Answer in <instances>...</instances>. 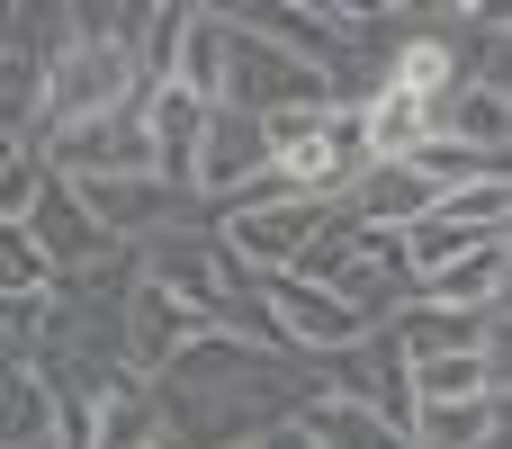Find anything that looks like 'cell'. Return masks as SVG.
I'll return each mask as SVG.
<instances>
[{"mask_svg": "<svg viewBox=\"0 0 512 449\" xmlns=\"http://www.w3.org/2000/svg\"><path fill=\"white\" fill-rule=\"evenodd\" d=\"M315 396V369L288 360V351H261V342H234V333H198L162 378H153V405H162V432L171 449H243L279 423H297V405Z\"/></svg>", "mask_w": 512, "mask_h": 449, "instance_id": "cell-1", "label": "cell"}, {"mask_svg": "<svg viewBox=\"0 0 512 449\" xmlns=\"http://www.w3.org/2000/svg\"><path fill=\"white\" fill-rule=\"evenodd\" d=\"M486 243H512V180H468V189L432 198V216H414L396 234L405 279H432V270H450V261H468Z\"/></svg>", "mask_w": 512, "mask_h": 449, "instance_id": "cell-2", "label": "cell"}, {"mask_svg": "<svg viewBox=\"0 0 512 449\" xmlns=\"http://www.w3.org/2000/svg\"><path fill=\"white\" fill-rule=\"evenodd\" d=\"M324 225H333V207H315V198H243V207H216V216H207V234L225 243V261H234L243 279L297 270Z\"/></svg>", "mask_w": 512, "mask_h": 449, "instance_id": "cell-3", "label": "cell"}, {"mask_svg": "<svg viewBox=\"0 0 512 449\" xmlns=\"http://www.w3.org/2000/svg\"><path fill=\"white\" fill-rule=\"evenodd\" d=\"M216 108H234V117H279V108H333V90H324L306 63H288L279 45H261L252 27L225 18V81H216Z\"/></svg>", "mask_w": 512, "mask_h": 449, "instance_id": "cell-4", "label": "cell"}, {"mask_svg": "<svg viewBox=\"0 0 512 449\" xmlns=\"http://www.w3.org/2000/svg\"><path fill=\"white\" fill-rule=\"evenodd\" d=\"M36 162L54 180H153V144H144V117L135 108H108V117H81V126L45 135Z\"/></svg>", "mask_w": 512, "mask_h": 449, "instance_id": "cell-5", "label": "cell"}, {"mask_svg": "<svg viewBox=\"0 0 512 449\" xmlns=\"http://www.w3.org/2000/svg\"><path fill=\"white\" fill-rule=\"evenodd\" d=\"M270 171V144H261V117H234V108H207L198 126V153H189V207H234L252 198V180Z\"/></svg>", "mask_w": 512, "mask_h": 449, "instance_id": "cell-6", "label": "cell"}, {"mask_svg": "<svg viewBox=\"0 0 512 449\" xmlns=\"http://www.w3.org/2000/svg\"><path fill=\"white\" fill-rule=\"evenodd\" d=\"M315 396H342V405H360V414H378V423H396V432H405L414 396H405V351L387 342V324H378L369 342H351V351L315 360Z\"/></svg>", "mask_w": 512, "mask_h": 449, "instance_id": "cell-7", "label": "cell"}, {"mask_svg": "<svg viewBox=\"0 0 512 449\" xmlns=\"http://www.w3.org/2000/svg\"><path fill=\"white\" fill-rule=\"evenodd\" d=\"M198 333H207V324H198L180 297H162L153 279H135V288H126V315H117V360H126V378L153 387V378H162Z\"/></svg>", "mask_w": 512, "mask_h": 449, "instance_id": "cell-8", "label": "cell"}, {"mask_svg": "<svg viewBox=\"0 0 512 449\" xmlns=\"http://www.w3.org/2000/svg\"><path fill=\"white\" fill-rule=\"evenodd\" d=\"M18 225H27V243L45 252V270H54V279H72V270H99V261H117V243H108V234H99V225L81 216V198H72V189H63L54 171L36 180V207H27Z\"/></svg>", "mask_w": 512, "mask_h": 449, "instance_id": "cell-9", "label": "cell"}, {"mask_svg": "<svg viewBox=\"0 0 512 449\" xmlns=\"http://www.w3.org/2000/svg\"><path fill=\"white\" fill-rule=\"evenodd\" d=\"M432 198H441V189H432L414 162H369V171L342 189V216H351L360 234H405L414 216H432Z\"/></svg>", "mask_w": 512, "mask_h": 449, "instance_id": "cell-10", "label": "cell"}, {"mask_svg": "<svg viewBox=\"0 0 512 449\" xmlns=\"http://www.w3.org/2000/svg\"><path fill=\"white\" fill-rule=\"evenodd\" d=\"M432 135L441 144H459V153H486V162H504V144H512V81H459L441 108H432Z\"/></svg>", "mask_w": 512, "mask_h": 449, "instance_id": "cell-11", "label": "cell"}, {"mask_svg": "<svg viewBox=\"0 0 512 449\" xmlns=\"http://www.w3.org/2000/svg\"><path fill=\"white\" fill-rule=\"evenodd\" d=\"M504 279H512V243H486V252H468V261H450V270L414 279V306H441V315H486V306H504Z\"/></svg>", "mask_w": 512, "mask_h": 449, "instance_id": "cell-12", "label": "cell"}, {"mask_svg": "<svg viewBox=\"0 0 512 449\" xmlns=\"http://www.w3.org/2000/svg\"><path fill=\"white\" fill-rule=\"evenodd\" d=\"M512 396H468V405H414L405 414V449H486L504 432Z\"/></svg>", "mask_w": 512, "mask_h": 449, "instance_id": "cell-13", "label": "cell"}, {"mask_svg": "<svg viewBox=\"0 0 512 449\" xmlns=\"http://www.w3.org/2000/svg\"><path fill=\"white\" fill-rule=\"evenodd\" d=\"M81 449H171L153 387H144V378H117V387L99 396V414H90V441H81Z\"/></svg>", "mask_w": 512, "mask_h": 449, "instance_id": "cell-14", "label": "cell"}, {"mask_svg": "<svg viewBox=\"0 0 512 449\" xmlns=\"http://www.w3.org/2000/svg\"><path fill=\"white\" fill-rule=\"evenodd\" d=\"M297 432H306V449H405L396 423H378V414H360L342 396H306L297 405Z\"/></svg>", "mask_w": 512, "mask_h": 449, "instance_id": "cell-15", "label": "cell"}, {"mask_svg": "<svg viewBox=\"0 0 512 449\" xmlns=\"http://www.w3.org/2000/svg\"><path fill=\"white\" fill-rule=\"evenodd\" d=\"M36 117H45V63L27 45H0V135L36 144Z\"/></svg>", "mask_w": 512, "mask_h": 449, "instance_id": "cell-16", "label": "cell"}, {"mask_svg": "<svg viewBox=\"0 0 512 449\" xmlns=\"http://www.w3.org/2000/svg\"><path fill=\"white\" fill-rule=\"evenodd\" d=\"M0 449H54V414L36 369H0Z\"/></svg>", "mask_w": 512, "mask_h": 449, "instance_id": "cell-17", "label": "cell"}, {"mask_svg": "<svg viewBox=\"0 0 512 449\" xmlns=\"http://www.w3.org/2000/svg\"><path fill=\"white\" fill-rule=\"evenodd\" d=\"M45 351V297H0V369H36Z\"/></svg>", "mask_w": 512, "mask_h": 449, "instance_id": "cell-18", "label": "cell"}, {"mask_svg": "<svg viewBox=\"0 0 512 449\" xmlns=\"http://www.w3.org/2000/svg\"><path fill=\"white\" fill-rule=\"evenodd\" d=\"M45 288H54V270L27 243V225H0V297H45Z\"/></svg>", "mask_w": 512, "mask_h": 449, "instance_id": "cell-19", "label": "cell"}, {"mask_svg": "<svg viewBox=\"0 0 512 449\" xmlns=\"http://www.w3.org/2000/svg\"><path fill=\"white\" fill-rule=\"evenodd\" d=\"M36 180H45V162H36V144H18V153L0 162V225H18V216L36 207Z\"/></svg>", "mask_w": 512, "mask_h": 449, "instance_id": "cell-20", "label": "cell"}, {"mask_svg": "<svg viewBox=\"0 0 512 449\" xmlns=\"http://www.w3.org/2000/svg\"><path fill=\"white\" fill-rule=\"evenodd\" d=\"M243 449H306V432H297V423H279V432H261V441H243Z\"/></svg>", "mask_w": 512, "mask_h": 449, "instance_id": "cell-21", "label": "cell"}, {"mask_svg": "<svg viewBox=\"0 0 512 449\" xmlns=\"http://www.w3.org/2000/svg\"><path fill=\"white\" fill-rule=\"evenodd\" d=\"M9 153H18V144H9V135H0V162H9Z\"/></svg>", "mask_w": 512, "mask_h": 449, "instance_id": "cell-22", "label": "cell"}]
</instances>
